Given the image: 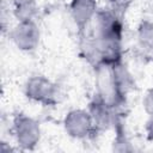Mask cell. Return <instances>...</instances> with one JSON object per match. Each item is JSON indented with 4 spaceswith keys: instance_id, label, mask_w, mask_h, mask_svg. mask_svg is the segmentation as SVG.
Here are the masks:
<instances>
[{
    "instance_id": "obj_1",
    "label": "cell",
    "mask_w": 153,
    "mask_h": 153,
    "mask_svg": "<svg viewBox=\"0 0 153 153\" xmlns=\"http://www.w3.org/2000/svg\"><path fill=\"white\" fill-rule=\"evenodd\" d=\"M94 68L96 96L117 112L126 104V98L133 81L129 72L121 61L98 62Z\"/></svg>"
},
{
    "instance_id": "obj_2",
    "label": "cell",
    "mask_w": 153,
    "mask_h": 153,
    "mask_svg": "<svg viewBox=\"0 0 153 153\" xmlns=\"http://www.w3.org/2000/svg\"><path fill=\"white\" fill-rule=\"evenodd\" d=\"M11 131L17 146L22 151H33L38 146L42 136L39 122L23 112L13 116Z\"/></svg>"
},
{
    "instance_id": "obj_3",
    "label": "cell",
    "mask_w": 153,
    "mask_h": 153,
    "mask_svg": "<svg viewBox=\"0 0 153 153\" xmlns=\"http://www.w3.org/2000/svg\"><path fill=\"white\" fill-rule=\"evenodd\" d=\"M24 93L27 99L39 103L44 106L55 105L59 102V87L55 82L44 75L37 74L30 76L24 85Z\"/></svg>"
},
{
    "instance_id": "obj_4",
    "label": "cell",
    "mask_w": 153,
    "mask_h": 153,
    "mask_svg": "<svg viewBox=\"0 0 153 153\" xmlns=\"http://www.w3.org/2000/svg\"><path fill=\"white\" fill-rule=\"evenodd\" d=\"M66 134L75 140H86L93 137L97 131L92 117L87 109H72L62 121Z\"/></svg>"
},
{
    "instance_id": "obj_5",
    "label": "cell",
    "mask_w": 153,
    "mask_h": 153,
    "mask_svg": "<svg viewBox=\"0 0 153 153\" xmlns=\"http://www.w3.org/2000/svg\"><path fill=\"white\" fill-rule=\"evenodd\" d=\"M10 38L17 49L24 53L35 51L41 41V30L36 20L18 22L10 32Z\"/></svg>"
},
{
    "instance_id": "obj_6",
    "label": "cell",
    "mask_w": 153,
    "mask_h": 153,
    "mask_svg": "<svg viewBox=\"0 0 153 153\" xmlns=\"http://www.w3.org/2000/svg\"><path fill=\"white\" fill-rule=\"evenodd\" d=\"M97 0H71L68 11L71 19L78 29L79 36L84 35L98 13Z\"/></svg>"
},
{
    "instance_id": "obj_7",
    "label": "cell",
    "mask_w": 153,
    "mask_h": 153,
    "mask_svg": "<svg viewBox=\"0 0 153 153\" xmlns=\"http://www.w3.org/2000/svg\"><path fill=\"white\" fill-rule=\"evenodd\" d=\"M87 110L92 117L97 134L105 131V130L110 129L111 127H114L115 123L117 122V120L120 118V112H117L110 105L104 103L96 94L88 102Z\"/></svg>"
},
{
    "instance_id": "obj_8",
    "label": "cell",
    "mask_w": 153,
    "mask_h": 153,
    "mask_svg": "<svg viewBox=\"0 0 153 153\" xmlns=\"http://www.w3.org/2000/svg\"><path fill=\"white\" fill-rule=\"evenodd\" d=\"M12 14L17 22L36 20L38 5L36 0H12Z\"/></svg>"
},
{
    "instance_id": "obj_9",
    "label": "cell",
    "mask_w": 153,
    "mask_h": 153,
    "mask_svg": "<svg viewBox=\"0 0 153 153\" xmlns=\"http://www.w3.org/2000/svg\"><path fill=\"white\" fill-rule=\"evenodd\" d=\"M136 38L142 49L153 51V20L143 19L140 22L136 30Z\"/></svg>"
},
{
    "instance_id": "obj_10",
    "label": "cell",
    "mask_w": 153,
    "mask_h": 153,
    "mask_svg": "<svg viewBox=\"0 0 153 153\" xmlns=\"http://www.w3.org/2000/svg\"><path fill=\"white\" fill-rule=\"evenodd\" d=\"M114 128L116 129V135H115V139L112 141V151H116V152H131V151H134V147L131 146L120 118L115 123Z\"/></svg>"
},
{
    "instance_id": "obj_11",
    "label": "cell",
    "mask_w": 153,
    "mask_h": 153,
    "mask_svg": "<svg viewBox=\"0 0 153 153\" xmlns=\"http://www.w3.org/2000/svg\"><path fill=\"white\" fill-rule=\"evenodd\" d=\"M142 108L147 115L153 114V86L145 93L142 98Z\"/></svg>"
},
{
    "instance_id": "obj_12",
    "label": "cell",
    "mask_w": 153,
    "mask_h": 153,
    "mask_svg": "<svg viewBox=\"0 0 153 153\" xmlns=\"http://www.w3.org/2000/svg\"><path fill=\"white\" fill-rule=\"evenodd\" d=\"M145 135L146 139L151 142H153V114L148 115V118L145 123Z\"/></svg>"
}]
</instances>
